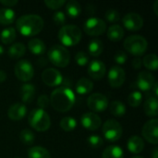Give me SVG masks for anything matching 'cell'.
<instances>
[{
    "instance_id": "obj_1",
    "label": "cell",
    "mask_w": 158,
    "mask_h": 158,
    "mask_svg": "<svg viewBox=\"0 0 158 158\" xmlns=\"http://www.w3.org/2000/svg\"><path fill=\"white\" fill-rule=\"evenodd\" d=\"M49 100L55 110L60 113H66L73 107L76 96L70 88L62 86L52 92Z\"/></svg>"
},
{
    "instance_id": "obj_2",
    "label": "cell",
    "mask_w": 158,
    "mask_h": 158,
    "mask_svg": "<svg viewBox=\"0 0 158 158\" xmlns=\"http://www.w3.org/2000/svg\"><path fill=\"white\" fill-rule=\"evenodd\" d=\"M16 27L18 31L24 36H34L41 32L44 28V19L36 14H27L20 16Z\"/></svg>"
},
{
    "instance_id": "obj_3",
    "label": "cell",
    "mask_w": 158,
    "mask_h": 158,
    "mask_svg": "<svg viewBox=\"0 0 158 158\" xmlns=\"http://www.w3.org/2000/svg\"><path fill=\"white\" fill-rule=\"evenodd\" d=\"M81 30L75 25H64L58 31V39L65 46H74L81 39Z\"/></svg>"
},
{
    "instance_id": "obj_4",
    "label": "cell",
    "mask_w": 158,
    "mask_h": 158,
    "mask_svg": "<svg viewBox=\"0 0 158 158\" xmlns=\"http://www.w3.org/2000/svg\"><path fill=\"white\" fill-rule=\"evenodd\" d=\"M28 122L30 126L37 131H45L51 126L49 115L40 108H35L30 112L28 116Z\"/></svg>"
},
{
    "instance_id": "obj_5",
    "label": "cell",
    "mask_w": 158,
    "mask_h": 158,
    "mask_svg": "<svg viewBox=\"0 0 158 158\" xmlns=\"http://www.w3.org/2000/svg\"><path fill=\"white\" fill-rule=\"evenodd\" d=\"M148 47L147 40L141 35H131L124 41V48L131 55L137 57L143 56Z\"/></svg>"
},
{
    "instance_id": "obj_6",
    "label": "cell",
    "mask_w": 158,
    "mask_h": 158,
    "mask_svg": "<svg viewBox=\"0 0 158 158\" xmlns=\"http://www.w3.org/2000/svg\"><path fill=\"white\" fill-rule=\"evenodd\" d=\"M49 61L59 68H66L70 61V55L69 50L63 45H53L47 52Z\"/></svg>"
},
{
    "instance_id": "obj_7",
    "label": "cell",
    "mask_w": 158,
    "mask_h": 158,
    "mask_svg": "<svg viewBox=\"0 0 158 158\" xmlns=\"http://www.w3.org/2000/svg\"><path fill=\"white\" fill-rule=\"evenodd\" d=\"M122 126L115 119H108L103 125V133L105 138L109 143L118 141L122 136Z\"/></svg>"
},
{
    "instance_id": "obj_8",
    "label": "cell",
    "mask_w": 158,
    "mask_h": 158,
    "mask_svg": "<svg viewBox=\"0 0 158 158\" xmlns=\"http://www.w3.org/2000/svg\"><path fill=\"white\" fill-rule=\"evenodd\" d=\"M83 30L90 36H99L106 31V23L100 18L91 17L84 22Z\"/></svg>"
},
{
    "instance_id": "obj_9",
    "label": "cell",
    "mask_w": 158,
    "mask_h": 158,
    "mask_svg": "<svg viewBox=\"0 0 158 158\" xmlns=\"http://www.w3.org/2000/svg\"><path fill=\"white\" fill-rule=\"evenodd\" d=\"M15 75L21 81H30L34 75V69L30 61L20 59L15 65Z\"/></svg>"
},
{
    "instance_id": "obj_10",
    "label": "cell",
    "mask_w": 158,
    "mask_h": 158,
    "mask_svg": "<svg viewBox=\"0 0 158 158\" xmlns=\"http://www.w3.org/2000/svg\"><path fill=\"white\" fill-rule=\"evenodd\" d=\"M87 106L94 113L104 112L108 106V99L103 94H92L87 99Z\"/></svg>"
},
{
    "instance_id": "obj_11",
    "label": "cell",
    "mask_w": 158,
    "mask_h": 158,
    "mask_svg": "<svg viewBox=\"0 0 158 158\" xmlns=\"http://www.w3.org/2000/svg\"><path fill=\"white\" fill-rule=\"evenodd\" d=\"M142 134L148 143L156 145L158 143V119L148 120L143 127Z\"/></svg>"
},
{
    "instance_id": "obj_12",
    "label": "cell",
    "mask_w": 158,
    "mask_h": 158,
    "mask_svg": "<svg viewBox=\"0 0 158 158\" xmlns=\"http://www.w3.org/2000/svg\"><path fill=\"white\" fill-rule=\"evenodd\" d=\"M107 79L112 88H119L123 85L126 80L125 70L120 66H113L108 71Z\"/></svg>"
},
{
    "instance_id": "obj_13",
    "label": "cell",
    "mask_w": 158,
    "mask_h": 158,
    "mask_svg": "<svg viewBox=\"0 0 158 158\" xmlns=\"http://www.w3.org/2000/svg\"><path fill=\"white\" fill-rule=\"evenodd\" d=\"M42 80L44 83L49 87H55L62 84L63 77L62 74L54 68H48L42 73Z\"/></svg>"
},
{
    "instance_id": "obj_14",
    "label": "cell",
    "mask_w": 158,
    "mask_h": 158,
    "mask_svg": "<svg viewBox=\"0 0 158 158\" xmlns=\"http://www.w3.org/2000/svg\"><path fill=\"white\" fill-rule=\"evenodd\" d=\"M122 22L124 27L131 31H140L143 26V19L138 13L126 14L122 19Z\"/></svg>"
},
{
    "instance_id": "obj_15",
    "label": "cell",
    "mask_w": 158,
    "mask_h": 158,
    "mask_svg": "<svg viewBox=\"0 0 158 158\" xmlns=\"http://www.w3.org/2000/svg\"><path fill=\"white\" fill-rule=\"evenodd\" d=\"M81 122L82 127L88 131H96L102 125L101 118L94 112L84 113L81 118Z\"/></svg>"
},
{
    "instance_id": "obj_16",
    "label": "cell",
    "mask_w": 158,
    "mask_h": 158,
    "mask_svg": "<svg viewBox=\"0 0 158 158\" xmlns=\"http://www.w3.org/2000/svg\"><path fill=\"white\" fill-rule=\"evenodd\" d=\"M106 68L104 62L98 59L92 60L88 67V74L94 80H101L105 77Z\"/></svg>"
},
{
    "instance_id": "obj_17",
    "label": "cell",
    "mask_w": 158,
    "mask_h": 158,
    "mask_svg": "<svg viewBox=\"0 0 158 158\" xmlns=\"http://www.w3.org/2000/svg\"><path fill=\"white\" fill-rule=\"evenodd\" d=\"M156 82L155 77L148 71H142L138 74L136 85L142 92H148Z\"/></svg>"
},
{
    "instance_id": "obj_18",
    "label": "cell",
    "mask_w": 158,
    "mask_h": 158,
    "mask_svg": "<svg viewBox=\"0 0 158 158\" xmlns=\"http://www.w3.org/2000/svg\"><path fill=\"white\" fill-rule=\"evenodd\" d=\"M27 114V107L22 103H16L12 105L7 111V117L14 121H19L23 119Z\"/></svg>"
},
{
    "instance_id": "obj_19",
    "label": "cell",
    "mask_w": 158,
    "mask_h": 158,
    "mask_svg": "<svg viewBox=\"0 0 158 158\" xmlns=\"http://www.w3.org/2000/svg\"><path fill=\"white\" fill-rule=\"evenodd\" d=\"M35 95V87L32 84L25 83L20 88V98L23 104H30L32 102Z\"/></svg>"
},
{
    "instance_id": "obj_20",
    "label": "cell",
    "mask_w": 158,
    "mask_h": 158,
    "mask_svg": "<svg viewBox=\"0 0 158 158\" xmlns=\"http://www.w3.org/2000/svg\"><path fill=\"white\" fill-rule=\"evenodd\" d=\"M127 148L132 154H140L144 148L143 140L139 136H131L128 140Z\"/></svg>"
},
{
    "instance_id": "obj_21",
    "label": "cell",
    "mask_w": 158,
    "mask_h": 158,
    "mask_svg": "<svg viewBox=\"0 0 158 158\" xmlns=\"http://www.w3.org/2000/svg\"><path fill=\"white\" fill-rule=\"evenodd\" d=\"M144 113L148 117H156L158 115V100L157 98L151 96L148 97L143 104Z\"/></svg>"
},
{
    "instance_id": "obj_22",
    "label": "cell",
    "mask_w": 158,
    "mask_h": 158,
    "mask_svg": "<svg viewBox=\"0 0 158 158\" xmlns=\"http://www.w3.org/2000/svg\"><path fill=\"white\" fill-rule=\"evenodd\" d=\"M93 89H94L93 81L91 80H89V79H86V78L80 79L77 81L76 87H75V90H76L77 94H80V95L87 94L91 93Z\"/></svg>"
},
{
    "instance_id": "obj_23",
    "label": "cell",
    "mask_w": 158,
    "mask_h": 158,
    "mask_svg": "<svg viewBox=\"0 0 158 158\" xmlns=\"http://www.w3.org/2000/svg\"><path fill=\"white\" fill-rule=\"evenodd\" d=\"M28 48L31 54L37 55V56L43 55L46 51V46L44 43L38 38H33L30 40V42L28 43Z\"/></svg>"
},
{
    "instance_id": "obj_24",
    "label": "cell",
    "mask_w": 158,
    "mask_h": 158,
    "mask_svg": "<svg viewBox=\"0 0 158 158\" xmlns=\"http://www.w3.org/2000/svg\"><path fill=\"white\" fill-rule=\"evenodd\" d=\"M26 47L22 43H15L10 45V47L7 50V55L12 59H18L20 58L25 55Z\"/></svg>"
},
{
    "instance_id": "obj_25",
    "label": "cell",
    "mask_w": 158,
    "mask_h": 158,
    "mask_svg": "<svg viewBox=\"0 0 158 158\" xmlns=\"http://www.w3.org/2000/svg\"><path fill=\"white\" fill-rule=\"evenodd\" d=\"M124 36V30L120 25L114 24L107 30V37L112 42H118Z\"/></svg>"
},
{
    "instance_id": "obj_26",
    "label": "cell",
    "mask_w": 158,
    "mask_h": 158,
    "mask_svg": "<svg viewBox=\"0 0 158 158\" xmlns=\"http://www.w3.org/2000/svg\"><path fill=\"white\" fill-rule=\"evenodd\" d=\"M88 51H89V54L92 56H94V57L99 56L104 51V44H103V42L100 39H97V38H94V39L91 40L90 43H89V45H88Z\"/></svg>"
},
{
    "instance_id": "obj_27",
    "label": "cell",
    "mask_w": 158,
    "mask_h": 158,
    "mask_svg": "<svg viewBox=\"0 0 158 158\" xmlns=\"http://www.w3.org/2000/svg\"><path fill=\"white\" fill-rule=\"evenodd\" d=\"M16 14L15 11L11 8L3 7L0 8V24L8 25L15 21Z\"/></svg>"
},
{
    "instance_id": "obj_28",
    "label": "cell",
    "mask_w": 158,
    "mask_h": 158,
    "mask_svg": "<svg viewBox=\"0 0 158 158\" xmlns=\"http://www.w3.org/2000/svg\"><path fill=\"white\" fill-rule=\"evenodd\" d=\"M123 150L117 145H111L106 147L102 155V158H123Z\"/></svg>"
},
{
    "instance_id": "obj_29",
    "label": "cell",
    "mask_w": 158,
    "mask_h": 158,
    "mask_svg": "<svg viewBox=\"0 0 158 158\" xmlns=\"http://www.w3.org/2000/svg\"><path fill=\"white\" fill-rule=\"evenodd\" d=\"M66 11L71 18H77L81 13V6L75 0H69L66 2Z\"/></svg>"
},
{
    "instance_id": "obj_30",
    "label": "cell",
    "mask_w": 158,
    "mask_h": 158,
    "mask_svg": "<svg viewBox=\"0 0 158 158\" xmlns=\"http://www.w3.org/2000/svg\"><path fill=\"white\" fill-rule=\"evenodd\" d=\"M16 30L13 27H9V28H6L5 30H3L1 31L0 34V39L1 42L5 44H9L11 43H13L16 39Z\"/></svg>"
},
{
    "instance_id": "obj_31",
    "label": "cell",
    "mask_w": 158,
    "mask_h": 158,
    "mask_svg": "<svg viewBox=\"0 0 158 158\" xmlns=\"http://www.w3.org/2000/svg\"><path fill=\"white\" fill-rule=\"evenodd\" d=\"M28 158H51V156L45 148L34 146L28 151Z\"/></svg>"
},
{
    "instance_id": "obj_32",
    "label": "cell",
    "mask_w": 158,
    "mask_h": 158,
    "mask_svg": "<svg viewBox=\"0 0 158 158\" xmlns=\"http://www.w3.org/2000/svg\"><path fill=\"white\" fill-rule=\"evenodd\" d=\"M109 108H110V113L117 118H120L124 116L126 113V106L120 101H113L110 104Z\"/></svg>"
},
{
    "instance_id": "obj_33",
    "label": "cell",
    "mask_w": 158,
    "mask_h": 158,
    "mask_svg": "<svg viewBox=\"0 0 158 158\" xmlns=\"http://www.w3.org/2000/svg\"><path fill=\"white\" fill-rule=\"evenodd\" d=\"M143 66L149 70H156L158 69V59L156 55L149 54L142 59Z\"/></svg>"
},
{
    "instance_id": "obj_34",
    "label": "cell",
    "mask_w": 158,
    "mask_h": 158,
    "mask_svg": "<svg viewBox=\"0 0 158 158\" xmlns=\"http://www.w3.org/2000/svg\"><path fill=\"white\" fill-rule=\"evenodd\" d=\"M60 128L65 131H72L77 127V121L72 117H66L60 120Z\"/></svg>"
},
{
    "instance_id": "obj_35",
    "label": "cell",
    "mask_w": 158,
    "mask_h": 158,
    "mask_svg": "<svg viewBox=\"0 0 158 158\" xmlns=\"http://www.w3.org/2000/svg\"><path fill=\"white\" fill-rule=\"evenodd\" d=\"M19 140L20 142L23 143V144H26V145H31L34 143V140H35V136H34V133L30 131V130H22L19 133Z\"/></svg>"
},
{
    "instance_id": "obj_36",
    "label": "cell",
    "mask_w": 158,
    "mask_h": 158,
    "mask_svg": "<svg viewBox=\"0 0 158 158\" xmlns=\"http://www.w3.org/2000/svg\"><path fill=\"white\" fill-rule=\"evenodd\" d=\"M143 102V95L142 93L139 91H134L131 94H130L128 97V103L132 107H137L139 106Z\"/></svg>"
},
{
    "instance_id": "obj_37",
    "label": "cell",
    "mask_w": 158,
    "mask_h": 158,
    "mask_svg": "<svg viewBox=\"0 0 158 158\" xmlns=\"http://www.w3.org/2000/svg\"><path fill=\"white\" fill-rule=\"evenodd\" d=\"M87 143L89 146L93 149H98L103 146L104 140L98 135H91L87 139Z\"/></svg>"
},
{
    "instance_id": "obj_38",
    "label": "cell",
    "mask_w": 158,
    "mask_h": 158,
    "mask_svg": "<svg viewBox=\"0 0 158 158\" xmlns=\"http://www.w3.org/2000/svg\"><path fill=\"white\" fill-rule=\"evenodd\" d=\"M106 19L110 22V23H115V22H118L119 19H120V14L118 10L116 9H113V8H110L108 9L106 12Z\"/></svg>"
},
{
    "instance_id": "obj_39",
    "label": "cell",
    "mask_w": 158,
    "mask_h": 158,
    "mask_svg": "<svg viewBox=\"0 0 158 158\" xmlns=\"http://www.w3.org/2000/svg\"><path fill=\"white\" fill-rule=\"evenodd\" d=\"M75 61L80 67H84L89 62V56L85 52L80 51L75 56Z\"/></svg>"
},
{
    "instance_id": "obj_40",
    "label": "cell",
    "mask_w": 158,
    "mask_h": 158,
    "mask_svg": "<svg viewBox=\"0 0 158 158\" xmlns=\"http://www.w3.org/2000/svg\"><path fill=\"white\" fill-rule=\"evenodd\" d=\"M44 4L50 9H58L66 4V1L65 0H45Z\"/></svg>"
},
{
    "instance_id": "obj_41",
    "label": "cell",
    "mask_w": 158,
    "mask_h": 158,
    "mask_svg": "<svg viewBox=\"0 0 158 158\" xmlns=\"http://www.w3.org/2000/svg\"><path fill=\"white\" fill-rule=\"evenodd\" d=\"M53 20L56 25H64L66 22V15L62 11H56L53 15Z\"/></svg>"
},
{
    "instance_id": "obj_42",
    "label": "cell",
    "mask_w": 158,
    "mask_h": 158,
    "mask_svg": "<svg viewBox=\"0 0 158 158\" xmlns=\"http://www.w3.org/2000/svg\"><path fill=\"white\" fill-rule=\"evenodd\" d=\"M37 105H38L40 109L44 110L45 108H47L49 106V105H50V100H49L48 96L45 95V94H43V95L39 96L38 100H37Z\"/></svg>"
},
{
    "instance_id": "obj_43",
    "label": "cell",
    "mask_w": 158,
    "mask_h": 158,
    "mask_svg": "<svg viewBox=\"0 0 158 158\" xmlns=\"http://www.w3.org/2000/svg\"><path fill=\"white\" fill-rule=\"evenodd\" d=\"M127 54L123 51H118L114 56V59L118 65H123L127 61Z\"/></svg>"
},
{
    "instance_id": "obj_44",
    "label": "cell",
    "mask_w": 158,
    "mask_h": 158,
    "mask_svg": "<svg viewBox=\"0 0 158 158\" xmlns=\"http://www.w3.org/2000/svg\"><path fill=\"white\" fill-rule=\"evenodd\" d=\"M0 4H2L4 6L9 8V7L14 6L15 5H17L18 4V1L17 0H1L0 1Z\"/></svg>"
},
{
    "instance_id": "obj_45",
    "label": "cell",
    "mask_w": 158,
    "mask_h": 158,
    "mask_svg": "<svg viewBox=\"0 0 158 158\" xmlns=\"http://www.w3.org/2000/svg\"><path fill=\"white\" fill-rule=\"evenodd\" d=\"M142 65H143L142 58H140V57H135V58L132 60V67H133L135 69H141Z\"/></svg>"
},
{
    "instance_id": "obj_46",
    "label": "cell",
    "mask_w": 158,
    "mask_h": 158,
    "mask_svg": "<svg viewBox=\"0 0 158 158\" xmlns=\"http://www.w3.org/2000/svg\"><path fill=\"white\" fill-rule=\"evenodd\" d=\"M152 92H153V96L154 97H156V98H157L158 96V83L156 81L155 83H154V85H153V87H152Z\"/></svg>"
},
{
    "instance_id": "obj_47",
    "label": "cell",
    "mask_w": 158,
    "mask_h": 158,
    "mask_svg": "<svg viewBox=\"0 0 158 158\" xmlns=\"http://www.w3.org/2000/svg\"><path fill=\"white\" fill-rule=\"evenodd\" d=\"M6 81V73L3 70H0V83L5 82Z\"/></svg>"
},
{
    "instance_id": "obj_48",
    "label": "cell",
    "mask_w": 158,
    "mask_h": 158,
    "mask_svg": "<svg viewBox=\"0 0 158 158\" xmlns=\"http://www.w3.org/2000/svg\"><path fill=\"white\" fill-rule=\"evenodd\" d=\"M151 156H152V158H158V148L156 146L154 147V149L151 153Z\"/></svg>"
},
{
    "instance_id": "obj_49",
    "label": "cell",
    "mask_w": 158,
    "mask_h": 158,
    "mask_svg": "<svg viewBox=\"0 0 158 158\" xmlns=\"http://www.w3.org/2000/svg\"><path fill=\"white\" fill-rule=\"evenodd\" d=\"M157 6H158V0H156L154 4V11H155V14L158 16V10H157Z\"/></svg>"
},
{
    "instance_id": "obj_50",
    "label": "cell",
    "mask_w": 158,
    "mask_h": 158,
    "mask_svg": "<svg viewBox=\"0 0 158 158\" xmlns=\"http://www.w3.org/2000/svg\"><path fill=\"white\" fill-rule=\"evenodd\" d=\"M4 53H5V49H4V47L0 44V56L3 55Z\"/></svg>"
},
{
    "instance_id": "obj_51",
    "label": "cell",
    "mask_w": 158,
    "mask_h": 158,
    "mask_svg": "<svg viewBox=\"0 0 158 158\" xmlns=\"http://www.w3.org/2000/svg\"><path fill=\"white\" fill-rule=\"evenodd\" d=\"M131 158H143V157H142V156H133V157H131Z\"/></svg>"
}]
</instances>
